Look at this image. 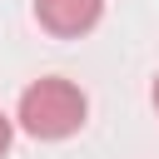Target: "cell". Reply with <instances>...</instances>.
I'll return each mask as SVG.
<instances>
[{"instance_id": "6da1fadb", "label": "cell", "mask_w": 159, "mask_h": 159, "mask_svg": "<svg viewBox=\"0 0 159 159\" xmlns=\"http://www.w3.org/2000/svg\"><path fill=\"white\" fill-rule=\"evenodd\" d=\"M89 119V99L75 80L65 75H45V80H30L20 89V104H15V129H25L30 139L40 144H60V139H75Z\"/></svg>"}, {"instance_id": "277c9868", "label": "cell", "mask_w": 159, "mask_h": 159, "mask_svg": "<svg viewBox=\"0 0 159 159\" xmlns=\"http://www.w3.org/2000/svg\"><path fill=\"white\" fill-rule=\"evenodd\" d=\"M149 99H154V109H159V75H154V89H149Z\"/></svg>"}, {"instance_id": "7a4b0ae2", "label": "cell", "mask_w": 159, "mask_h": 159, "mask_svg": "<svg viewBox=\"0 0 159 159\" xmlns=\"http://www.w3.org/2000/svg\"><path fill=\"white\" fill-rule=\"evenodd\" d=\"M104 20V0H35V25L55 40H80Z\"/></svg>"}, {"instance_id": "3957f363", "label": "cell", "mask_w": 159, "mask_h": 159, "mask_svg": "<svg viewBox=\"0 0 159 159\" xmlns=\"http://www.w3.org/2000/svg\"><path fill=\"white\" fill-rule=\"evenodd\" d=\"M10 139H15V119H10L5 109H0V159L10 154Z\"/></svg>"}]
</instances>
